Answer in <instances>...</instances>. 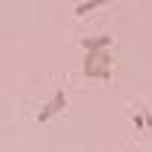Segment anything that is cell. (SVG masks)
Listing matches in <instances>:
<instances>
[{
    "instance_id": "1",
    "label": "cell",
    "mask_w": 152,
    "mask_h": 152,
    "mask_svg": "<svg viewBox=\"0 0 152 152\" xmlns=\"http://www.w3.org/2000/svg\"><path fill=\"white\" fill-rule=\"evenodd\" d=\"M82 76L85 79L110 82L113 79V52L110 49H88L85 61H82Z\"/></svg>"
},
{
    "instance_id": "2",
    "label": "cell",
    "mask_w": 152,
    "mask_h": 152,
    "mask_svg": "<svg viewBox=\"0 0 152 152\" xmlns=\"http://www.w3.org/2000/svg\"><path fill=\"white\" fill-rule=\"evenodd\" d=\"M64 110H67V91L64 88H55V94L40 107V113H37V122H49V119H55L58 113H64Z\"/></svg>"
},
{
    "instance_id": "3",
    "label": "cell",
    "mask_w": 152,
    "mask_h": 152,
    "mask_svg": "<svg viewBox=\"0 0 152 152\" xmlns=\"http://www.w3.org/2000/svg\"><path fill=\"white\" fill-rule=\"evenodd\" d=\"M82 52H88V49H110L113 46V34H97V37H82L79 40Z\"/></svg>"
},
{
    "instance_id": "4",
    "label": "cell",
    "mask_w": 152,
    "mask_h": 152,
    "mask_svg": "<svg viewBox=\"0 0 152 152\" xmlns=\"http://www.w3.org/2000/svg\"><path fill=\"white\" fill-rule=\"evenodd\" d=\"M107 3H110V0H82V3L76 6L73 12H76V15H88V12H94V9H100V6H107Z\"/></svg>"
},
{
    "instance_id": "5",
    "label": "cell",
    "mask_w": 152,
    "mask_h": 152,
    "mask_svg": "<svg viewBox=\"0 0 152 152\" xmlns=\"http://www.w3.org/2000/svg\"><path fill=\"white\" fill-rule=\"evenodd\" d=\"M128 119H131V125H134V128L137 131H146V110H128Z\"/></svg>"
},
{
    "instance_id": "6",
    "label": "cell",
    "mask_w": 152,
    "mask_h": 152,
    "mask_svg": "<svg viewBox=\"0 0 152 152\" xmlns=\"http://www.w3.org/2000/svg\"><path fill=\"white\" fill-rule=\"evenodd\" d=\"M146 131H152V110H146Z\"/></svg>"
}]
</instances>
